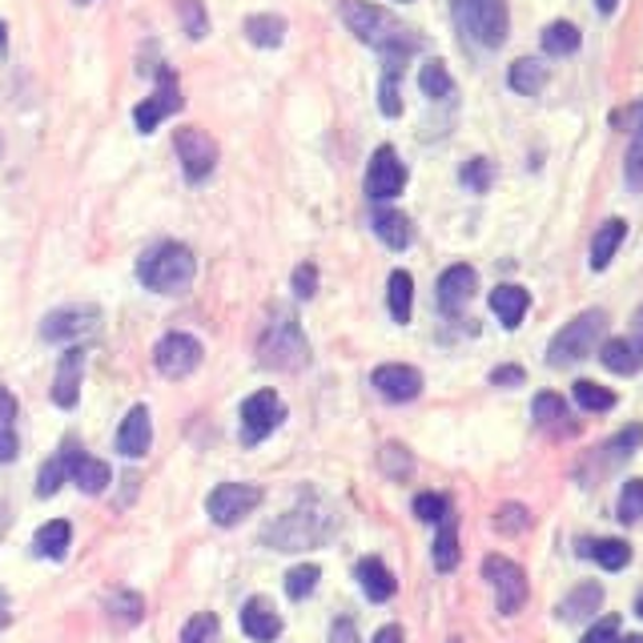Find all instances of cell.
I'll use <instances>...</instances> for the list:
<instances>
[{
    "label": "cell",
    "instance_id": "obj_8",
    "mask_svg": "<svg viewBox=\"0 0 643 643\" xmlns=\"http://www.w3.org/2000/svg\"><path fill=\"white\" fill-rule=\"evenodd\" d=\"M242 442L246 447H258V442H266L274 435V430L282 427L286 418V403L274 390H258V395H249L246 403H242Z\"/></svg>",
    "mask_w": 643,
    "mask_h": 643
},
{
    "label": "cell",
    "instance_id": "obj_6",
    "mask_svg": "<svg viewBox=\"0 0 643 643\" xmlns=\"http://www.w3.org/2000/svg\"><path fill=\"white\" fill-rule=\"evenodd\" d=\"M603 330H608V314H603V310H583V314L571 318V322L551 339L547 362H551V366H576L579 358H587V354L596 351L599 339H603Z\"/></svg>",
    "mask_w": 643,
    "mask_h": 643
},
{
    "label": "cell",
    "instance_id": "obj_9",
    "mask_svg": "<svg viewBox=\"0 0 643 643\" xmlns=\"http://www.w3.org/2000/svg\"><path fill=\"white\" fill-rule=\"evenodd\" d=\"M173 149H178V161H181V170H185V181H190V185H197V181H205L210 173H214L217 141L205 133V129H197V125H185V129H178V137H173Z\"/></svg>",
    "mask_w": 643,
    "mask_h": 643
},
{
    "label": "cell",
    "instance_id": "obj_45",
    "mask_svg": "<svg viewBox=\"0 0 643 643\" xmlns=\"http://www.w3.org/2000/svg\"><path fill=\"white\" fill-rule=\"evenodd\" d=\"M398 77H403V68H386V73H383V85H378V109H383V117H398V114H403Z\"/></svg>",
    "mask_w": 643,
    "mask_h": 643
},
{
    "label": "cell",
    "instance_id": "obj_12",
    "mask_svg": "<svg viewBox=\"0 0 643 643\" xmlns=\"http://www.w3.org/2000/svg\"><path fill=\"white\" fill-rule=\"evenodd\" d=\"M403 190H407V165H403V158L390 146L374 149L371 165H366V197L371 202H390Z\"/></svg>",
    "mask_w": 643,
    "mask_h": 643
},
{
    "label": "cell",
    "instance_id": "obj_61",
    "mask_svg": "<svg viewBox=\"0 0 643 643\" xmlns=\"http://www.w3.org/2000/svg\"><path fill=\"white\" fill-rule=\"evenodd\" d=\"M635 615H640V620H643V591H640V596H635Z\"/></svg>",
    "mask_w": 643,
    "mask_h": 643
},
{
    "label": "cell",
    "instance_id": "obj_18",
    "mask_svg": "<svg viewBox=\"0 0 643 643\" xmlns=\"http://www.w3.org/2000/svg\"><path fill=\"white\" fill-rule=\"evenodd\" d=\"M153 447V422H149V407H133L121 418V430H117V451L125 459H141Z\"/></svg>",
    "mask_w": 643,
    "mask_h": 643
},
{
    "label": "cell",
    "instance_id": "obj_46",
    "mask_svg": "<svg viewBox=\"0 0 643 643\" xmlns=\"http://www.w3.org/2000/svg\"><path fill=\"white\" fill-rule=\"evenodd\" d=\"M620 519L643 523V479H628L620 491Z\"/></svg>",
    "mask_w": 643,
    "mask_h": 643
},
{
    "label": "cell",
    "instance_id": "obj_58",
    "mask_svg": "<svg viewBox=\"0 0 643 643\" xmlns=\"http://www.w3.org/2000/svg\"><path fill=\"white\" fill-rule=\"evenodd\" d=\"M596 9L603 12V17H611V12L620 9V0H596Z\"/></svg>",
    "mask_w": 643,
    "mask_h": 643
},
{
    "label": "cell",
    "instance_id": "obj_28",
    "mask_svg": "<svg viewBox=\"0 0 643 643\" xmlns=\"http://www.w3.org/2000/svg\"><path fill=\"white\" fill-rule=\"evenodd\" d=\"M410 302H415V278L407 270H395L386 278V306H390V318L398 326L410 322Z\"/></svg>",
    "mask_w": 643,
    "mask_h": 643
},
{
    "label": "cell",
    "instance_id": "obj_57",
    "mask_svg": "<svg viewBox=\"0 0 643 643\" xmlns=\"http://www.w3.org/2000/svg\"><path fill=\"white\" fill-rule=\"evenodd\" d=\"M374 643H403V628H398V623H386L383 632L374 635Z\"/></svg>",
    "mask_w": 643,
    "mask_h": 643
},
{
    "label": "cell",
    "instance_id": "obj_42",
    "mask_svg": "<svg viewBox=\"0 0 643 643\" xmlns=\"http://www.w3.org/2000/svg\"><path fill=\"white\" fill-rule=\"evenodd\" d=\"M640 447H643V427L635 422V427H623L620 435H615V439L603 447V451H608L611 463H623V459H632Z\"/></svg>",
    "mask_w": 643,
    "mask_h": 643
},
{
    "label": "cell",
    "instance_id": "obj_21",
    "mask_svg": "<svg viewBox=\"0 0 643 643\" xmlns=\"http://www.w3.org/2000/svg\"><path fill=\"white\" fill-rule=\"evenodd\" d=\"M531 415H535V422H539L547 435H576L579 422L571 418V410H567V403L559 395H535V403H531Z\"/></svg>",
    "mask_w": 643,
    "mask_h": 643
},
{
    "label": "cell",
    "instance_id": "obj_19",
    "mask_svg": "<svg viewBox=\"0 0 643 643\" xmlns=\"http://www.w3.org/2000/svg\"><path fill=\"white\" fill-rule=\"evenodd\" d=\"M242 632L258 643H274L282 635V615L274 611L270 599L254 596V599H246V608H242Z\"/></svg>",
    "mask_w": 643,
    "mask_h": 643
},
{
    "label": "cell",
    "instance_id": "obj_37",
    "mask_svg": "<svg viewBox=\"0 0 643 643\" xmlns=\"http://www.w3.org/2000/svg\"><path fill=\"white\" fill-rule=\"evenodd\" d=\"M571 398H576L583 410H591V415H603V410L615 407V390L591 383V378H579V383L571 386Z\"/></svg>",
    "mask_w": 643,
    "mask_h": 643
},
{
    "label": "cell",
    "instance_id": "obj_54",
    "mask_svg": "<svg viewBox=\"0 0 643 643\" xmlns=\"http://www.w3.org/2000/svg\"><path fill=\"white\" fill-rule=\"evenodd\" d=\"M527 374H523V366H499L495 374H491V383L495 386H519Z\"/></svg>",
    "mask_w": 643,
    "mask_h": 643
},
{
    "label": "cell",
    "instance_id": "obj_41",
    "mask_svg": "<svg viewBox=\"0 0 643 643\" xmlns=\"http://www.w3.org/2000/svg\"><path fill=\"white\" fill-rule=\"evenodd\" d=\"M217 635H222V623H217V615H210V611L193 615V620L181 628V643H217Z\"/></svg>",
    "mask_w": 643,
    "mask_h": 643
},
{
    "label": "cell",
    "instance_id": "obj_53",
    "mask_svg": "<svg viewBox=\"0 0 643 643\" xmlns=\"http://www.w3.org/2000/svg\"><path fill=\"white\" fill-rule=\"evenodd\" d=\"M611 125H615V129H643V101L628 105V109H615V114H611Z\"/></svg>",
    "mask_w": 643,
    "mask_h": 643
},
{
    "label": "cell",
    "instance_id": "obj_60",
    "mask_svg": "<svg viewBox=\"0 0 643 643\" xmlns=\"http://www.w3.org/2000/svg\"><path fill=\"white\" fill-rule=\"evenodd\" d=\"M4 53H9V24L0 21V61H4Z\"/></svg>",
    "mask_w": 643,
    "mask_h": 643
},
{
    "label": "cell",
    "instance_id": "obj_1",
    "mask_svg": "<svg viewBox=\"0 0 643 643\" xmlns=\"http://www.w3.org/2000/svg\"><path fill=\"white\" fill-rule=\"evenodd\" d=\"M342 21L358 36L362 45H371L383 53L386 68H403L407 57L418 49L415 33H410L407 24L395 21V12L378 9L371 0H342Z\"/></svg>",
    "mask_w": 643,
    "mask_h": 643
},
{
    "label": "cell",
    "instance_id": "obj_44",
    "mask_svg": "<svg viewBox=\"0 0 643 643\" xmlns=\"http://www.w3.org/2000/svg\"><path fill=\"white\" fill-rule=\"evenodd\" d=\"M623 181L628 190H643V129H635L632 146H628V158H623Z\"/></svg>",
    "mask_w": 643,
    "mask_h": 643
},
{
    "label": "cell",
    "instance_id": "obj_52",
    "mask_svg": "<svg viewBox=\"0 0 643 643\" xmlns=\"http://www.w3.org/2000/svg\"><path fill=\"white\" fill-rule=\"evenodd\" d=\"M314 290H318V266L314 261H302V266L293 270V293L306 302V298H314Z\"/></svg>",
    "mask_w": 643,
    "mask_h": 643
},
{
    "label": "cell",
    "instance_id": "obj_33",
    "mask_svg": "<svg viewBox=\"0 0 643 643\" xmlns=\"http://www.w3.org/2000/svg\"><path fill=\"white\" fill-rule=\"evenodd\" d=\"M579 49V29L571 21H551L543 29V53L547 57H571Z\"/></svg>",
    "mask_w": 643,
    "mask_h": 643
},
{
    "label": "cell",
    "instance_id": "obj_30",
    "mask_svg": "<svg viewBox=\"0 0 643 643\" xmlns=\"http://www.w3.org/2000/svg\"><path fill=\"white\" fill-rule=\"evenodd\" d=\"M374 234L386 249H407L410 246V222L398 210H378L374 214Z\"/></svg>",
    "mask_w": 643,
    "mask_h": 643
},
{
    "label": "cell",
    "instance_id": "obj_50",
    "mask_svg": "<svg viewBox=\"0 0 643 643\" xmlns=\"http://www.w3.org/2000/svg\"><path fill=\"white\" fill-rule=\"evenodd\" d=\"M383 471L395 474V479H407L410 474V454L398 447V442H386L383 447Z\"/></svg>",
    "mask_w": 643,
    "mask_h": 643
},
{
    "label": "cell",
    "instance_id": "obj_13",
    "mask_svg": "<svg viewBox=\"0 0 643 643\" xmlns=\"http://www.w3.org/2000/svg\"><path fill=\"white\" fill-rule=\"evenodd\" d=\"M97 306H61L41 322V339L45 342H77L97 330Z\"/></svg>",
    "mask_w": 643,
    "mask_h": 643
},
{
    "label": "cell",
    "instance_id": "obj_55",
    "mask_svg": "<svg viewBox=\"0 0 643 643\" xmlns=\"http://www.w3.org/2000/svg\"><path fill=\"white\" fill-rule=\"evenodd\" d=\"M330 643H358L354 623L351 620H334V628H330Z\"/></svg>",
    "mask_w": 643,
    "mask_h": 643
},
{
    "label": "cell",
    "instance_id": "obj_7",
    "mask_svg": "<svg viewBox=\"0 0 643 643\" xmlns=\"http://www.w3.org/2000/svg\"><path fill=\"white\" fill-rule=\"evenodd\" d=\"M483 579L495 591L499 615H515L527 603V571L507 555H486L483 559Z\"/></svg>",
    "mask_w": 643,
    "mask_h": 643
},
{
    "label": "cell",
    "instance_id": "obj_29",
    "mask_svg": "<svg viewBox=\"0 0 643 643\" xmlns=\"http://www.w3.org/2000/svg\"><path fill=\"white\" fill-rule=\"evenodd\" d=\"M68 539H73V527H68L65 519H53V523H45V527H36L33 551L41 555V559H65Z\"/></svg>",
    "mask_w": 643,
    "mask_h": 643
},
{
    "label": "cell",
    "instance_id": "obj_17",
    "mask_svg": "<svg viewBox=\"0 0 643 643\" xmlns=\"http://www.w3.org/2000/svg\"><path fill=\"white\" fill-rule=\"evenodd\" d=\"M81 378H85V351L73 346L68 354H61L57 362V378H53V403L61 410H73L81 398Z\"/></svg>",
    "mask_w": 643,
    "mask_h": 643
},
{
    "label": "cell",
    "instance_id": "obj_47",
    "mask_svg": "<svg viewBox=\"0 0 643 643\" xmlns=\"http://www.w3.org/2000/svg\"><path fill=\"white\" fill-rule=\"evenodd\" d=\"M318 576H322V571H318L314 564L293 567L290 576H286V596H290V599H306V596H314Z\"/></svg>",
    "mask_w": 643,
    "mask_h": 643
},
{
    "label": "cell",
    "instance_id": "obj_49",
    "mask_svg": "<svg viewBox=\"0 0 643 643\" xmlns=\"http://www.w3.org/2000/svg\"><path fill=\"white\" fill-rule=\"evenodd\" d=\"M495 527L503 531V535H519V531H527L531 527L527 507H519V503H503L495 515Z\"/></svg>",
    "mask_w": 643,
    "mask_h": 643
},
{
    "label": "cell",
    "instance_id": "obj_34",
    "mask_svg": "<svg viewBox=\"0 0 643 643\" xmlns=\"http://www.w3.org/2000/svg\"><path fill=\"white\" fill-rule=\"evenodd\" d=\"M599 603H603V587L599 583H579L576 591L559 603V615H564V620H583V615L599 611Z\"/></svg>",
    "mask_w": 643,
    "mask_h": 643
},
{
    "label": "cell",
    "instance_id": "obj_22",
    "mask_svg": "<svg viewBox=\"0 0 643 643\" xmlns=\"http://www.w3.org/2000/svg\"><path fill=\"white\" fill-rule=\"evenodd\" d=\"M527 310H531V293L523 286H495L491 290V314L507 330L519 326L523 318H527Z\"/></svg>",
    "mask_w": 643,
    "mask_h": 643
},
{
    "label": "cell",
    "instance_id": "obj_59",
    "mask_svg": "<svg viewBox=\"0 0 643 643\" xmlns=\"http://www.w3.org/2000/svg\"><path fill=\"white\" fill-rule=\"evenodd\" d=\"M0 628H9V596L0 591Z\"/></svg>",
    "mask_w": 643,
    "mask_h": 643
},
{
    "label": "cell",
    "instance_id": "obj_2",
    "mask_svg": "<svg viewBox=\"0 0 643 643\" xmlns=\"http://www.w3.org/2000/svg\"><path fill=\"white\" fill-rule=\"evenodd\" d=\"M197 278V258L181 242H158L137 258V282L153 293H185Z\"/></svg>",
    "mask_w": 643,
    "mask_h": 643
},
{
    "label": "cell",
    "instance_id": "obj_36",
    "mask_svg": "<svg viewBox=\"0 0 643 643\" xmlns=\"http://www.w3.org/2000/svg\"><path fill=\"white\" fill-rule=\"evenodd\" d=\"M418 89L427 93L430 101H447L454 93V81H451V73H447V65H442V61H427V65L418 68Z\"/></svg>",
    "mask_w": 643,
    "mask_h": 643
},
{
    "label": "cell",
    "instance_id": "obj_56",
    "mask_svg": "<svg viewBox=\"0 0 643 643\" xmlns=\"http://www.w3.org/2000/svg\"><path fill=\"white\" fill-rule=\"evenodd\" d=\"M628 342H632L635 354L643 358V306L635 310V318H632V334H628Z\"/></svg>",
    "mask_w": 643,
    "mask_h": 643
},
{
    "label": "cell",
    "instance_id": "obj_63",
    "mask_svg": "<svg viewBox=\"0 0 643 643\" xmlns=\"http://www.w3.org/2000/svg\"><path fill=\"white\" fill-rule=\"evenodd\" d=\"M77 4H93V0H77Z\"/></svg>",
    "mask_w": 643,
    "mask_h": 643
},
{
    "label": "cell",
    "instance_id": "obj_10",
    "mask_svg": "<svg viewBox=\"0 0 643 643\" xmlns=\"http://www.w3.org/2000/svg\"><path fill=\"white\" fill-rule=\"evenodd\" d=\"M261 503V486L254 483H222L210 491V499H205V511H210V519L217 523V527H234V523H242L246 515H254Z\"/></svg>",
    "mask_w": 643,
    "mask_h": 643
},
{
    "label": "cell",
    "instance_id": "obj_11",
    "mask_svg": "<svg viewBox=\"0 0 643 643\" xmlns=\"http://www.w3.org/2000/svg\"><path fill=\"white\" fill-rule=\"evenodd\" d=\"M153 362H158V371L165 374V378H190L197 366H202V342L193 339V334H181V330H173V334H165V339L153 346Z\"/></svg>",
    "mask_w": 643,
    "mask_h": 643
},
{
    "label": "cell",
    "instance_id": "obj_20",
    "mask_svg": "<svg viewBox=\"0 0 643 643\" xmlns=\"http://www.w3.org/2000/svg\"><path fill=\"white\" fill-rule=\"evenodd\" d=\"M474 290H479V274H474L471 266H451V270H442V278H439V306L447 314H459V310L474 298Z\"/></svg>",
    "mask_w": 643,
    "mask_h": 643
},
{
    "label": "cell",
    "instance_id": "obj_23",
    "mask_svg": "<svg viewBox=\"0 0 643 643\" xmlns=\"http://www.w3.org/2000/svg\"><path fill=\"white\" fill-rule=\"evenodd\" d=\"M354 576H358L366 599H374V603H386V599L395 596V576H390V567H386L383 559H374V555H366V559L354 567Z\"/></svg>",
    "mask_w": 643,
    "mask_h": 643
},
{
    "label": "cell",
    "instance_id": "obj_32",
    "mask_svg": "<svg viewBox=\"0 0 643 643\" xmlns=\"http://www.w3.org/2000/svg\"><path fill=\"white\" fill-rule=\"evenodd\" d=\"M21 451V442H17V398L0 386V463H12Z\"/></svg>",
    "mask_w": 643,
    "mask_h": 643
},
{
    "label": "cell",
    "instance_id": "obj_64",
    "mask_svg": "<svg viewBox=\"0 0 643 643\" xmlns=\"http://www.w3.org/2000/svg\"><path fill=\"white\" fill-rule=\"evenodd\" d=\"M451 643H459V640H451Z\"/></svg>",
    "mask_w": 643,
    "mask_h": 643
},
{
    "label": "cell",
    "instance_id": "obj_3",
    "mask_svg": "<svg viewBox=\"0 0 643 643\" xmlns=\"http://www.w3.org/2000/svg\"><path fill=\"white\" fill-rule=\"evenodd\" d=\"M258 362L282 374L302 371L306 362H310V342H306L302 326L286 310H270V322H266L258 339Z\"/></svg>",
    "mask_w": 643,
    "mask_h": 643
},
{
    "label": "cell",
    "instance_id": "obj_4",
    "mask_svg": "<svg viewBox=\"0 0 643 643\" xmlns=\"http://www.w3.org/2000/svg\"><path fill=\"white\" fill-rule=\"evenodd\" d=\"M454 24L479 49H503L511 33L507 0H451Z\"/></svg>",
    "mask_w": 643,
    "mask_h": 643
},
{
    "label": "cell",
    "instance_id": "obj_51",
    "mask_svg": "<svg viewBox=\"0 0 643 643\" xmlns=\"http://www.w3.org/2000/svg\"><path fill=\"white\" fill-rule=\"evenodd\" d=\"M579 643H620V615H603L596 628H587Z\"/></svg>",
    "mask_w": 643,
    "mask_h": 643
},
{
    "label": "cell",
    "instance_id": "obj_31",
    "mask_svg": "<svg viewBox=\"0 0 643 643\" xmlns=\"http://www.w3.org/2000/svg\"><path fill=\"white\" fill-rule=\"evenodd\" d=\"M599 362L608 366L611 374H635L643 366V358L635 354V346L628 339H608L599 346Z\"/></svg>",
    "mask_w": 643,
    "mask_h": 643
},
{
    "label": "cell",
    "instance_id": "obj_25",
    "mask_svg": "<svg viewBox=\"0 0 643 643\" xmlns=\"http://www.w3.org/2000/svg\"><path fill=\"white\" fill-rule=\"evenodd\" d=\"M507 85L519 93V97H539V93L547 89V65L535 57H519L507 68Z\"/></svg>",
    "mask_w": 643,
    "mask_h": 643
},
{
    "label": "cell",
    "instance_id": "obj_27",
    "mask_svg": "<svg viewBox=\"0 0 643 643\" xmlns=\"http://www.w3.org/2000/svg\"><path fill=\"white\" fill-rule=\"evenodd\" d=\"M246 41L258 49H278L286 41V21L278 12H254L246 17Z\"/></svg>",
    "mask_w": 643,
    "mask_h": 643
},
{
    "label": "cell",
    "instance_id": "obj_35",
    "mask_svg": "<svg viewBox=\"0 0 643 643\" xmlns=\"http://www.w3.org/2000/svg\"><path fill=\"white\" fill-rule=\"evenodd\" d=\"M435 567H439V571H454V567H459V527H454V515L439 519V535H435Z\"/></svg>",
    "mask_w": 643,
    "mask_h": 643
},
{
    "label": "cell",
    "instance_id": "obj_40",
    "mask_svg": "<svg viewBox=\"0 0 643 643\" xmlns=\"http://www.w3.org/2000/svg\"><path fill=\"white\" fill-rule=\"evenodd\" d=\"M68 479V467H65V454H53L45 467H41V474H36V495L41 499H53L61 491V483Z\"/></svg>",
    "mask_w": 643,
    "mask_h": 643
},
{
    "label": "cell",
    "instance_id": "obj_43",
    "mask_svg": "<svg viewBox=\"0 0 643 643\" xmlns=\"http://www.w3.org/2000/svg\"><path fill=\"white\" fill-rule=\"evenodd\" d=\"M459 181H463L471 193H486L491 190V181H495V165L486 158H471L463 165V173H459Z\"/></svg>",
    "mask_w": 643,
    "mask_h": 643
},
{
    "label": "cell",
    "instance_id": "obj_38",
    "mask_svg": "<svg viewBox=\"0 0 643 643\" xmlns=\"http://www.w3.org/2000/svg\"><path fill=\"white\" fill-rule=\"evenodd\" d=\"M141 615H146V603H141V596H137V591H117V596L109 599V620L121 623V628H133V623H141Z\"/></svg>",
    "mask_w": 643,
    "mask_h": 643
},
{
    "label": "cell",
    "instance_id": "obj_5",
    "mask_svg": "<svg viewBox=\"0 0 643 643\" xmlns=\"http://www.w3.org/2000/svg\"><path fill=\"white\" fill-rule=\"evenodd\" d=\"M330 535V515L326 507H293L282 519L261 531V539L274 543L278 551H306Z\"/></svg>",
    "mask_w": 643,
    "mask_h": 643
},
{
    "label": "cell",
    "instance_id": "obj_16",
    "mask_svg": "<svg viewBox=\"0 0 643 643\" xmlns=\"http://www.w3.org/2000/svg\"><path fill=\"white\" fill-rule=\"evenodd\" d=\"M374 390L386 398V403H410V398L422 395V374L407 362H386L371 374Z\"/></svg>",
    "mask_w": 643,
    "mask_h": 643
},
{
    "label": "cell",
    "instance_id": "obj_14",
    "mask_svg": "<svg viewBox=\"0 0 643 643\" xmlns=\"http://www.w3.org/2000/svg\"><path fill=\"white\" fill-rule=\"evenodd\" d=\"M181 109V89H178V81H173V73H161L158 81V89L149 93L146 101L133 109V125H137V133H153L161 121H170L173 114Z\"/></svg>",
    "mask_w": 643,
    "mask_h": 643
},
{
    "label": "cell",
    "instance_id": "obj_39",
    "mask_svg": "<svg viewBox=\"0 0 643 643\" xmlns=\"http://www.w3.org/2000/svg\"><path fill=\"white\" fill-rule=\"evenodd\" d=\"M178 17L190 41H202V36L210 33V17H205L202 0H178Z\"/></svg>",
    "mask_w": 643,
    "mask_h": 643
},
{
    "label": "cell",
    "instance_id": "obj_24",
    "mask_svg": "<svg viewBox=\"0 0 643 643\" xmlns=\"http://www.w3.org/2000/svg\"><path fill=\"white\" fill-rule=\"evenodd\" d=\"M623 237H628V222L623 217H611V222L599 226V234L591 237V270H608L611 258L620 254Z\"/></svg>",
    "mask_w": 643,
    "mask_h": 643
},
{
    "label": "cell",
    "instance_id": "obj_48",
    "mask_svg": "<svg viewBox=\"0 0 643 643\" xmlns=\"http://www.w3.org/2000/svg\"><path fill=\"white\" fill-rule=\"evenodd\" d=\"M415 515L422 523H439L451 515V503H447V495H435V491H427V495H415Z\"/></svg>",
    "mask_w": 643,
    "mask_h": 643
},
{
    "label": "cell",
    "instance_id": "obj_26",
    "mask_svg": "<svg viewBox=\"0 0 643 643\" xmlns=\"http://www.w3.org/2000/svg\"><path fill=\"white\" fill-rule=\"evenodd\" d=\"M579 555H591L603 571H623L632 564V547L623 539H583L579 543Z\"/></svg>",
    "mask_w": 643,
    "mask_h": 643
},
{
    "label": "cell",
    "instance_id": "obj_15",
    "mask_svg": "<svg viewBox=\"0 0 643 643\" xmlns=\"http://www.w3.org/2000/svg\"><path fill=\"white\" fill-rule=\"evenodd\" d=\"M61 454H65L68 479L77 483L81 495H101L105 486L114 483V471H109L101 459H93V454L81 451L77 442H65V447H61Z\"/></svg>",
    "mask_w": 643,
    "mask_h": 643
},
{
    "label": "cell",
    "instance_id": "obj_62",
    "mask_svg": "<svg viewBox=\"0 0 643 643\" xmlns=\"http://www.w3.org/2000/svg\"><path fill=\"white\" fill-rule=\"evenodd\" d=\"M620 643H643V635H628V640H620Z\"/></svg>",
    "mask_w": 643,
    "mask_h": 643
}]
</instances>
